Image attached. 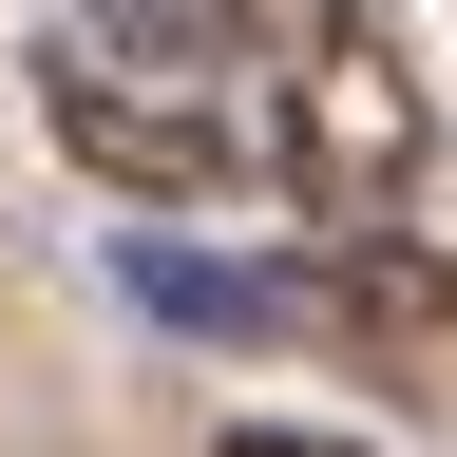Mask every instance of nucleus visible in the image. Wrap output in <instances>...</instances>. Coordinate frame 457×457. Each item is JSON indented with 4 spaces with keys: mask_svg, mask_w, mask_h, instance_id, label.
Returning a JSON list of instances; mask_svg holds the SVG:
<instances>
[{
    "mask_svg": "<svg viewBox=\"0 0 457 457\" xmlns=\"http://www.w3.org/2000/svg\"><path fill=\"white\" fill-rule=\"evenodd\" d=\"M210 457H381V438H305V420H228Z\"/></svg>",
    "mask_w": 457,
    "mask_h": 457,
    "instance_id": "nucleus-6",
    "label": "nucleus"
},
{
    "mask_svg": "<svg viewBox=\"0 0 457 457\" xmlns=\"http://www.w3.org/2000/svg\"><path fill=\"white\" fill-rule=\"evenodd\" d=\"M38 134L96 171L114 210H210V191H248L267 171V114L228 96L248 57H134V38H96V20H38Z\"/></svg>",
    "mask_w": 457,
    "mask_h": 457,
    "instance_id": "nucleus-1",
    "label": "nucleus"
},
{
    "mask_svg": "<svg viewBox=\"0 0 457 457\" xmlns=\"http://www.w3.org/2000/svg\"><path fill=\"white\" fill-rule=\"evenodd\" d=\"M114 305H153L191 343H305V267H228L191 228H114Z\"/></svg>",
    "mask_w": 457,
    "mask_h": 457,
    "instance_id": "nucleus-4",
    "label": "nucleus"
},
{
    "mask_svg": "<svg viewBox=\"0 0 457 457\" xmlns=\"http://www.w3.org/2000/svg\"><path fill=\"white\" fill-rule=\"evenodd\" d=\"M57 20H96L134 57H267V0H57Z\"/></svg>",
    "mask_w": 457,
    "mask_h": 457,
    "instance_id": "nucleus-5",
    "label": "nucleus"
},
{
    "mask_svg": "<svg viewBox=\"0 0 457 457\" xmlns=\"http://www.w3.org/2000/svg\"><path fill=\"white\" fill-rule=\"evenodd\" d=\"M438 171V96H420V57H400L381 0H324L305 38H286V96H267V191L305 210V228H362L400 210Z\"/></svg>",
    "mask_w": 457,
    "mask_h": 457,
    "instance_id": "nucleus-2",
    "label": "nucleus"
},
{
    "mask_svg": "<svg viewBox=\"0 0 457 457\" xmlns=\"http://www.w3.org/2000/svg\"><path fill=\"white\" fill-rule=\"evenodd\" d=\"M305 324L324 343H381V362H457V248H420L400 210H362V228H305Z\"/></svg>",
    "mask_w": 457,
    "mask_h": 457,
    "instance_id": "nucleus-3",
    "label": "nucleus"
}]
</instances>
